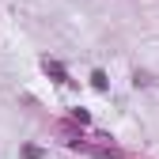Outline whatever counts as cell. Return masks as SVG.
Masks as SVG:
<instances>
[{"instance_id": "5", "label": "cell", "mask_w": 159, "mask_h": 159, "mask_svg": "<svg viewBox=\"0 0 159 159\" xmlns=\"http://www.w3.org/2000/svg\"><path fill=\"white\" fill-rule=\"evenodd\" d=\"M19 155H23V159H42L46 152L38 148V144H23V152H19Z\"/></svg>"}, {"instance_id": "4", "label": "cell", "mask_w": 159, "mask_h": 159, "mask_svg": "<svg viewBox=\"0 0 159 159\" xmlns=\"http://www.w3.org/2000/svg\"><path fill=\"white\" fill-rule=\"evenodd\" d=\"M91 87H95V91H110V80H106L102 68H95V72H91Z\"/></svg>"}, {"instance_id": "3", "label": "cell", "mask_w": 159, "mask_h": 159, "mask_svg": "<svg viewBox=\"0 0 159 159\" xmlns=\"http://www.w3.org/2000/svg\"><path fill=\"white\" fill-rule=\"evenodd\" d=\"M68 121H72V125H91V114H87L84 106H72V110H68Z\"/></svg>"}, {"instance_id": "1", "label": "cell", "mask_w": 159, "mask_h": 159, "mask_svg": "<svg viewBox=\"0 0 159 159\" xmlns=\"http://www.w3.org/2000/svg\"><path fill=\"white\" fill-rule=\"evenodd\" d=\"M72 152H80V155H91V159H121L125 152L117 148V144H110V136H102V144H87V140H72L68 144Z\"/></svg>"}, {"instance_id": "2", "label": "cell", "mask_w": 159, "mask_h": 159, "mask_svg": "<svg viewBox=\"0 0 159 159\" xmlns=\"http://www.w3.org/2000/svg\"><path fill=\"white\" fill-rule=\"evenodd\" d=\"M42 68H46V76L53 80V84H72V80H68V68L61 61H53V57H42Z\"/></svg>"}]
</instances>
